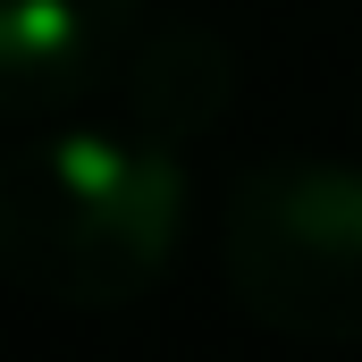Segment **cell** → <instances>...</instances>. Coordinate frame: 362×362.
<instances>
[{
	"label": "cell",
	"mask_w": 362,
	"mask_h": 362,
	"mask_svg": "<svg viewBox=\"0 0 362 362\" xmlns=\"http://www.w3.org/2000/svg\"><path fill=\"white\" fill-rule=\"evenodd\" d=\"M135 42V0H0V118H51L101 93Z\"/></svg>",
	"instance_id": "obj_3"
},
{
	"label": "cell",
	"mask_w": 362,
	"mask_h": 362,
	"mask_svg": "<svg viewBox=\"0 0 362 362\" xmlns=\"http://www.w3.org/2000/svg\"><path fill=\"white\" fill-rule=\"evenodd\" d=\"M228 93H236V59H228V42L202 34V25H160V34L127 42L118 118H127L135 135H152V144H177L185 152L194 135H211L219 110H228Z\"/></svg>",
	"instance_id": "obj_4"
},
{
	"label": "cell",
	"mask_w": 362,
	"mask_h": 362,
	"mask_svg": "<svg viewBox=\"0 0 362 362\" xmlns=\"http://www.w3.org/2000/svg\"><path fill=\"white\" fill-rule=\"evenodd\" d=\"M185 236L177 144L118 127H59L0 169V278L59 312H118L152 295Z\"/></svg>",
	"instance_id": "obj_1"
},
{
	"label": "cell",
	"mask_w": 362,
	"mask_h": 362,
	"mask_svg": "<svg viewBox=\"0 0 362 362\" xmlns=\"http://www.w3.org/2000/svg\"><path fill=\"white\" fill-rule=\"evenodd\" d=\"M219 270L262 329L295 346H362V160H253L219 219Z\"/></svg>",
	"instance_id": "obj_2"
}]
</instances>
